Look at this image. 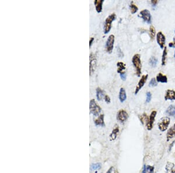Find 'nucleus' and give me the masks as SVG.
I'll use <instances>...</instances> for the list:
<instances>
[{"instance_id": "nucleus-2", "label": "nucleus", "mask_w": 175, "mask_h": 173, "mask_svg": "<svg viewBox=\"0 0 175 173\" xmlns=\"http://www.w3.org/2000/svg\"><path fill=\"white\" fill-rule=\"evenodd\" d=\"M89 110L90 113L95 116H98L100 113L102 109L98 105L95 99H91L89 103Z\"/></svg>"}, {"instance_id": "nucleus-38", "label": "nucleus", "mask_w": 175, "mask_h": 173, "mask_svg": "<svg viewBox=\"0 0 175 173\" xmlns=\"http://www.w3.org/2000/svg\"><path fill=\"white\" fill-rule=\"evenodd\" d=\"M94 37L90 38V39L89 40V47H91L92 43H93V42H94Z\"/></svg>"}, {"instance_id": "nucleus-21", "label": "nucleus", "mask_w": 175, "mask_h": 173, "mask_svg": "<svg viewBox=\"0 0 175 173\" xmlns=\"http://www.w3.org/2000/svg\"><path fill=\"white\" fill-rule=\"evenodd\" d=\"M105 95L104 94V91L101 89L100 88H97L96 89V97L99 101H100L104 98Z\"/></svg>"}, {"instance_id": "nucleus-5", "label": "nucleus", "mask_w": 175, "mask_h": 173, "mask_svg": "<svg viewBox=\"0 0 175 173\" xmlns=\"http://www.w3.org/2000/svg\"><path fill=\"white\" fill-rule=\"evenodd\" d=\"M89 74L90 76L95 72L97 65V60L95 55L94 53H90L89 55Z\"/></svg>"}, {"instance_id": "nucleus-22", "label": "nucleus", "mask_w": 175, "mask_h": 173, "mask_svg": "<svg viewBox=\"0 0 175 173\" xmlns=\"http://www.w3.org/2000/svg\"><path fill=\"white\" fill-rule=\"evenodd\" d=\"M117 72L120 74L123 72H124V70H126V64L123 62H118L117 63Z\"/></svg>"}, {"instance_id": "nucleus-4", "label": "nucleus", "mask_w": 175, "mask_h": 173, "mask_svg": "<svg viewBox=\"0 0 175 173\" xmlns=\"http://www.w3.org/2000/svg\"><path fill=\"white\" fill-rule=\"evenodd\" d=\"M170 119L169 117H163L160 120L158 124V128L161 131L164 132L168 129V126L170 124Z\"/></svg>"}, {"instance_id": "nucleus-31", "label": "nucleus", "mask_w": 175, "mask_h": 173, "mask_svg": "<svg viewBox=\"0 0 175 173\" xmlns=\"http://www.w3.org/2000/svg\"><path fill=\"white\" fill-rule=\"evenodd\" d=\"M151 97H152V95H151V93L148 92L146 93V103H149L151 100Z\"/></svg>"}, {"instance_id": "nucleus-13", "label": "nucleus", "mask_w": 175, "mask_h": 173, "mask_svg": "<svg viewBox=\"0 0 175 173\" xmlns=\"http://www.w3.org/2000/svg\"><path fill=\"white\" fill-rule=\"evenodd\" d=\"M166 173H175V165L171 162H167L165 166Z\"/></svg>"}, {"instance_id": "nucleus-18", "label": "nucleus", "mask_w": 175, "mask_h": 173, "mask_svg": "<svg viewBox=\"0 0 175 173\" xmlns=\"http://www.w3.org/2000/svg\"><path fill=\"white\" fill-rule=\"evenodd\" d=\"M127 99V94L126 92V90L124 88H122L120 90L119 92V100L121 103H123Z\"/></svg>"}, {"instance_id": "nucleus-15", "label": "nucleus", "mask_w": 175, "mask_h": 173, "mask_svg": "<svg viewBox=\"0 0 175 173\" xmlns=\"http://www.w3.org/2000/svg\"><path fill=\"white\" fill-rule=\"evenodd\" d=\"M95 124L97 126H105V122H104V115L101 114L99 116L96 120H95Z\"/></svg>"}, {"instance_id": "nucleus-20", "label": "nucleus", "mask_w": 175, "mask_h": 173, "mask_svg": "<svg viewBox=\"0 0 175 173\" xmlns=\"http://www.w3.org/2000/svg\"><path fill=\"white\" fill-rule=\"evenodd\" d=\"M166 113L169 116L175 118V106L173 105H169L168 109L166 110Z\"/></svg>"}, {"instance_id": "nucleus-9", "label": "nucleus", "mask_w": 175, "mask_h": 173, "mask_svg": "<svg viewBox=\"0 0 175 173\" xmlns=\"http://www.w3.org/2000/svg\"><path fill=\"white\" fill-rule=\"evenodd\" d=\"M148 75H144L141 76V79H140V81L138 82V85L135 88V94H137L139 92L140 90L141 89V88L144 86L145 83L146 82V80L148 79Z\"/></svg>"}, {"instance_id": "nucleus-14", "label": "nucleus", "mask_w": 175, "mask_h": 173, "mask_svg": "<svg viewBox=\"0 0 175 173\" xmlns=\"http://www.w3.org/2000/svg\"><path fill=\"white\" fill-rule=\"evenodd\" d=\"M165 99L166 100H175V91H174L173 90L168 89L166 92Z\"/></svg>"}, {"instance_id": "nucleus-16", "label": "nucleus", "mask_w": 175, "mask_h": 173, "mask_svg": "<svg viewBox=\"0 0 175 173\" xmlns=\"http://www.w3.org/2000/svg\"><path fill=\"white\" fill-rule=\"evenodd\" d=\"M103 1H104L103 0H95L94 4L98 13H100L102 11V4Z\"/></svg>"}, {"instance_id": "nucleus-11", "label": "nucleus", "mask_w": 175, "mask_h": 173, "mask_svg": "<svg viewBox=\"0 0 175 173\" xmlns=\"http://www.w3.org/2000/svg\"><path fill=\"white\" fill-rule=\"evenodd\" d=\"M156 116V111H152L151 113V115L149 118V121L146 127H147V129L148 131H151L152 129L153 126H154V123L155 121V119Z\"/></svg>"}, {"instance_id": "nucleus-36", "label": "nucleus", "mask_w": 175, "mask_h": 173, "mask_svg": "<svg viewBox=\"0 0 175 173\" xmlns=\"http://www.w3.org/2000/svg\"><path fill=\"white\" fill-rule=\"evenodd\" d=\"M169 47H173V48H175V37L173 39V42L170 43L169 44Z\"/></svg>"}, {"instance_id": "nucleus-24", "label": "nucleus", "mask_w": 175, "mask_h": 173, "mask_svg": "<svg viewBox=\"0 0 175 173\" xmlns=\"http://www.w3.org/2000/svg\"><path fill=\"white\" fill-rule=\"evenodd\" d=\"M167 54H168L167 47H165V49H164V50L163 52L162 57V66H165L166 65V58H167Z\"/></svg>"}, {"instance_id": "nucleus-23", "label": "nucleus", "mask_w": 175, "mask_h": 173, "mask_svg": "<svg viewBox=\"0 0 175 173\" xmlns=\"http://www.w3.org/2000/svg\"><path fill=\"white\" fill-rule=\"evenodd\" d=\"M154 167L150 165H145L142 169V173H154Z\"/></svg>"}, {"instance_id": "nucleus-41", "label": "nucleus", "mask_w": 175, "mask_h": 173, "mask_svg": "<svg viewBox=\"0 0 175 173\" xmlns=\"http://www.w3.org/2000/svg\"><path fill=\"white\" fill-rule=\"evenodd\" d=\"M174 32H175V31H174Z\"/></svg>"}, {"instance_id": "nucleus-35", "label": "nucleus", "mask_w": 175, "mask_h": 173, "mask_svg": "<svg viewBox=\"0 0 175 173\" xmlns=\"http://www.w3.org/2000/svg\"><path fill=\"white\" fill-rule=\"evenodd\" d=\"M106 173H116L115 168H114V167H111L109 170H107Z\"/></svg>"}, {"instance_id": "nucleus-17", "label": "nucleus", "mask_w": 175, "mask_h": 173, "mask_svg": "<svg viewBox=\"0 0 175 173\" xmlns=\"http://www.w3.org/2000/svg\"><path fill=\"white\" fill-rule=\"evenodd\" d=\"M118 132H119V128L118 126H116L114 127V128L113 129L112 133H110V135L109 136V138L110 140H115L117 137V135Z\"/></svg>"}, {"instance_id": "nucleus-30", "label": "nucleus", "mask_w": 175, "mask_h": 173, "mask_svg": "<svg viewBox=\"0 0 175 173\" xmlns=\"http://www.w3.org/2000/svg\"><path fill=\"white\" fill-rule=\"evenodd\" d=\"M157 85H158V83H157L156 79L154 78H153L151 79V80L150 82V83H149V86H152V87L156 86H157Z\"/></svg>"}, {"instance_id": "nucleus-6", "label": "nucleus", "mask_w": 175, "mask_h": 173, "mask_svg": "<svg viewBox=\"0 0 175 173\" xmlns=\"http://www.w3.org/2000/svg\"><path fill=\"white\" fill-rule=\"evenodd\" d=\"M114 36L113 34H111L109 36L106 43V50L108 53H112L113 50L114 43Z\"/></svg>"}, {"instance_id": "nucleus-25", "label": "nucleus", "mask_w": 175, "mask_h": 173, "mask_svg": "<svg viewBox=\"0 0 175 173\" xmlns=\"http://www.w3.org/2000/svg\"><path fill=\"white\" fill-rule=\"evenodd\" d=\"M140 121H141V123L143 125L145 124H146L147 125L148 122V121H149V118H148V116L146 115V114H143L142 116H140Z\"/></svg>"}, {"instance_id": "nucleus-37", "label": "nucleus", "mask_w": 175, "mask_h": 173, "mask_svg": "<svg viewBox=\"0 0 175 173\" xmlns=\"http://www.w3.org/2000/svg\"><path fill=\"white\" fill-rule=\"evenodd\" d=\"M158 1L157 0H155H155H152V1H151V4H152L154 6H155L156 5V4L158 3Z\"/></svg>"}, {"instance_id": "nucleus-10", "label": "nucleus", "mask_w": 175, "mask_h": 173, "mask_svg": "<svg viewBox=\"0 0 175 173\" xmlns=\"http://www.w3.org/2000/svg\"><path fill=\"white\" fill-rule=\"evenodd\" d=\"M156 41L158 44H159L161 49L164 48V46L165 44L166 38L164 34L162 33V32H159L156 34Z\"/></svg>"}, {"instance_id": "nucleus-8", "label": "nucleus", "mask_w": 175, "mask_h": 173, "mask_svg": "<svg viewBox=\"0 0 175 173\" xmlns=\"http://www.w3.org/2000/svg\"><path fill=\"white\" fill-rule=\"evenodd\" d=\"M128 115L124 110H120L117 114V120L120 122H124L128 119Z\"/></svg>"}, {"instance_id": "nucleus-28", "label": "nucleus", "mask_w": 175, "mask_h": 173, "mask_svg": "<svg viewBox=\"0 0 175 173\" xmlns=\"http://www.w3.org/2000/svg\"><path fill=\"white\" fill-rule=\"evenodd\" d=\"M138 9V8L137 6H136L135 4H134L133 3L131 4L130 5V10L132 14H134L136 12H137V11Z\"/></svg>"}, {"instance_id": "nucleus-19", "label": "nucleus", "mask_w": 175, "mask_h": 173, "mask_svg": "<svg viewBox=\"0 0 175 173\" xmlns=\"http://www.w3.org/2000/svg\"><path fill=\"white\" fill-rule=\"evenodd\" d=\"M156 81L158 82H161V83H167L168 82V78L165 75H163L162 73H159L157 75L156 78Z\"/></svg>"}, {"instance_id": "nucleus-12", "label": "nucleus", "mask_w": 175, "mask_h": 173, "mask_svg": "<svg viewBox=\"0 0 175 173\" xmlns=\"http://www.w3.org/2000/svg\"><path fill=\"white\" fill-rule=\"evenodd\" d=\"M175 137V124L173 126L170 128L166 133V140L167 141H169L170 139Z\"/></svg>"}, {"instance_id": "nucleus-39", "label": "nucleus", "mask_w": 175, "mask_h": 173, "mask_svg": "<svg viewBox=\"0 0 175 173\" xmlns=\"http://www.w3.org/2000/svg\"><path fill=\"white\" fill-rule=\"evenodd\" d=\"M174 143V142H173L172 143H171V144H170V147H169V150H171V149H172V147H173V145Z\"/></svg>"}, {"instance_id": "nucleus-26", "label": "nucleus", "mask_w": 175, "mask_h": 173, "mask_svg": "<svg viewBox=\"0 0 175 173\" xmlns=\"http://www.w3.org/2000/svg\"><path fill=\"white\" fill-rule=\"evenodd\" d=\"M149 63H150V65L151 66L153 67V68H154V67H155L157 65V63H158L157 58L155 57H151V58L150 59V61H149Z\"/></svg>"}, {"instance_id": "nucleus-27", "label": "nucleus", "mask_w": 175, "mask_h": 173, "mask_svg": "<svg viewBox=\"0 0 175 173\" xmlns=\"http://www.w3.org/2000/svg\"><path fill=\"white\" fill-rule=\"evenodd\" d=\"M150 33L151 39L154 40L155 36V34H156V31H155V27L153 26H151L150 27Z\"/></svg>"}, {"instance_id": "nucleus-32", "label": "nucleus", "mask_w": 175, "mask_h": 173, "mask_svg": "<svg viewBox=\"0 0 175 173\" xmlns=\"http://www.w3.org/2000/svg\"><path fill=\"white\" fill-rule=\"evenodd\" d=\"M117 54H118V55L119 56V57L122 58L124 57V54H123V51H122V50H121V49L119 47H117Z\"/></svg>"}, {"instance_id": "nucleus-34", "label": "nucleus", "mask_w": 175, "mask_h": 173, "mask_svg": "<svg viewBox=\"0 0 175 173\" xmlns=\"http://www.w3.org/2000/svg\"><path fill=\"white\" fill-rule=\"evenodd\" d=\"M120 78H121V79L123 80V81H126V78H127V75H126V72H123L122 73H120Z\"/></svg>"}, {"instance_id": "nucleus-33", "label": "nucleus", "mask_w": 175, "mask_h": 173, "mask_svg": "<svg viewBox=\"0 0 175 173\" xmlns=\"http://www.w3.org/2000/svg\"><path fill=\"white\" fill-rule=\"evenodd\" d=\"M104 100H105L106 102L108 104L110 103V102H111L110 98V97L108 96V95H105V96L104 97Z\"/></svg>"}, {"instance_id": "nucleus-7", "label": "nucleus", "mask_w": 175, "mask_h": 173, "mask_svg": "<svg viewBox=\"0 0 175 173\" xmlns=\"http://www.w3.org/2000/svg\"><path fill=\"white\" fill-rule=\"evenodd\" d=\"M140 15L142 19L148 24L151 23V15L148 9H143L140 13Z\"/></svg>"}, {"instance_id": "nucleus-40", "label": "nucleus", "mask_w": 175, "mask_h": 173, "mask_svg": "<svg viewBox=\"0 0 175 173\" xmlns=\"http://www.w3.org/2000/svg\"><path fill=\"white\" fill-rule=\"evenodd\" d=\"M174 57L175 58V53H174Z\"/></svg>"}, {"instance_id": "nucleus-1", "label": "nucleus", "mask_w": 175, "mask_h": 173, "mask_svg": "<svg viewBox=\"0 0 175 173\" xmlns=\"http://www.w3.org/2000/svg\"><path fill=\"white\" fill-rule=\"evenodd\" d=\"M132 63L134 66L135 69L136 75L138 76H140L141 74V69H142V64L141 61V57L140 55L137 54L133 56L132 58Z\"/></svg>"}, {"instance_id": "nucleus-29", "label": "nucleus", "mask_w": 175, "mask_h": 173, "mask_svg": "<svg viewBox=\"0 0 175 173\" xmlns=\"http://www.w3.org/2000/svg\"><path fill=\"white\" fill-rule=\"evenodd\" d=\"M101 167V165L100 163H95L93 164L91 166V170H96L98 169H100Z\"/></svg>"}, {"instance_id": "nucleus-3", "label": "nucleus", "mask_w": 175, "mask_h": 173, "mask_svg": "<svg viewBox=\"0 0 175 173\" xmlns=\"http://www.w3.org/2000/svg\"><path fill=\"white\" fill-rule=\"evenodd\" d=\"M116 14L113 13L110 15L109 16L107 17L106 19L105 26H104V33L105 34H107L110 31V29L112 28V22L114 21L116 19Z\"/></svg>"}]
</instances>
